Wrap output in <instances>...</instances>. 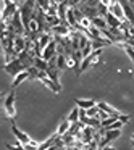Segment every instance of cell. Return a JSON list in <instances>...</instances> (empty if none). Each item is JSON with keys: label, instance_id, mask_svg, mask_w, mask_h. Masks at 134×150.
<instances>
[{"label": "cell", "instance_id": "7", "mask_svg": "<svg viewBox=\"0 0 134 150\" xmlns=\"http://www.w3.org/2000/svg\"><path fill=\"white\" fill-rule=\"evenodd\" d=\"M108 13H111L113 16H116L120 21H124V11H123V7H121L120 2H110L108 5Z\"/></svg>", "mask_w": 134, "mask_h": 150}, {"label": "cell", "instance_id": "12", "mask_svg": "<svg viewBox=\"0 0 134 150\" xmlns=\"http://www.w3.org/2000/svg\"><path fill=\"white\" fill-rule=\"evenodd\" d=\"M105 21H107L108 28H111V29H120V28H121V24H123V21H120L116 16H113L111 13H108V15H107Z\"/></svg>", "mask_w": 134, "mask_h": 150}, {"label": "cell", "instance_id": "25", "mask_svg": "<svg viewBox=\"0 0 134 150\" xmlns=\"http://www.w3.org/2000/svg\"><path fill=\"white\" fill-rule=\"evenodd\" d=\"M5 147H7L8 150H26L24 149V145L21 142H16V145H11V144H5Z\"/></svg>", "mask_w": 134, "mask_h": 150}, {"label": "cell", "instance_id": "10", "mask_svg": "<svg viewBox=\"0 0 134 150\" xmlns=\"http://www.w3.org/2000/svg\"><path fill=\"white\" fill-rule=\"evenodd\" d=\"M95 105H97V102L92 98H76V107H79L81 110H89Z\"/></svg>", "mask_w": 134, "mask_h": 150}, {"label": "cell", "instance_id": "27", "mask_svg": "<svg viewBox=\"0 0 134 150\" xmlns=\"http://www.w3.org/2000/svg\"><path fill=\"white\" fill-rule=\"evenodd\" d=\"M99 110H100V108H99ZM97 118H99L100 121H105V120H108V118H110V115H108L107 111H102V110H100V111H99V116H97Z\"/></svg>", "mask_w": 134, "mask_h": 150}, {"label": "cell", "instance_id": "28", "mask_svg": "<svg viewBox=\"0 0 134 150\" xmlns=\"http://www.w3.org/2000/svg\"><path fill=\"white\" fill-rule=\"evenodd\" d=\"M131 142H133V145H134V134L131 136Z\"/></svg>", "mask_w": 134, "mask_h": 150}, {"label": "cell", "instance_id": "16", "mask_svg": "<svg viewBox=\"0 0 134 150\" xmlns=\"http://www.w3.org/2000/svg\"><path fill=\"white\" fill-rule=\"evenodd\" d=\"M52 40H53L52 34H42V36L39 37V47H40V50L44 52V49H45V47L52 42Z\"/></svg>", "mask_w": 134, "mask_h": 150}, {"label": "cell", "instance_id": "23", "mask_svg": "<svg viewBox=\"0 0 134 150\" xmlns=\"http://www.w3.org/2000/svg\"><path fill=\"white\" fill-rule=\"evenodd\" d=\"M121 47H123V49H124V52H126V55H128V57H129V58H131V62L134 63V49H133V47H129V45H128V44H123V45H121Z\"/></svg>", "mask_w": 134, "mask_h": 150}, {"label": "cell", "instance_id": "13", "mask_svg": "<svg viewBox=\"0 0 134 150\" xmlns=\"http://www.w3.org/2000/svg\"><path fill=\"white\" fill-rule=\"evenodd\" d=\"M97 107L100 108L102 111H107L110 116H115V115H120L121 111H118L116 108H113L111 105H108V103H105V102H97Z\"/></svg>", "mask_w": 134, "mask_h": 150}, {"label": "cell", "instance_id": "5", "mask_svg": "<svg viewBox=\"0 0 134 150\" xmlns=\"http://www.w3.org/2000/svg\"><path fill=\"white\" fill-rule=\"evenodd\" d=\"M120 4L124 11V20L131 26H134V2H131V0H120Z\"/></svg>", "mask_w": 134, "mask_h": 150}, {"label": "cell", "instance_id": "14", "mask_svg": "<svg viewBox=\"0 0 134 150\" xmlns=\"http://www.w3.org/2000/svg\"><path fill=\"white\" fill-rule=\"evenodd\" d=\"M26 79H29V73L28 71H23V73H20V74L16 76V78H13V82H11V89H16L18 86L21 84V82H24Z\"/></svg>", "mask_w": 134, "mask_h": 150}, {"label": "cell", "instance_id": "22", "mask_svg": "<svg viewBox=\"0 0 134 150\" xmlns=\"http://www.w3.org/2000/svg\"><path fill=\"white\" fill-rule=\"evenodd\" d=\"M99 107L95 105V107H92V108H89V110H86V115H87V118H97L99 116Z\"/></svg>", "mask_w": 134, "mask_h": 150}, {"label": "cell", "instance_id": "9", "mask_svg": "<svg viewBox=\"0 0 134 150\" xmlns=\"http://www.w3.org/2000/svg\"><path fill=\"white\" fill-rule=\"evenodd\" d=\"M45 73H47V76H49V78L52 79L57 86H60V74H62V71H60L57 66H49V69H47ZM60 87H62V86H60Z\"/></svg>", "mask_w": 134, "mask_h": 150}, {"label": "cell", "instance_id": "18", "mask_svg": "<svg viewBox=\"0 0 134 150\" xmlns=\"http://www.w3.org/2000/svg\"><path fill=\"white\" fill-rule=\"evenodd\" d=\"M69 126H71V123H69V121H68V120H66V118H65V120H63L62 123H60L58 129H57V134H58L60 137H62V136H65V134H66V132H68V131H69Z\"/></svg>", "mask_w": 134, "mask_h": 150}, {"label": "cell", "instance_id": "15", "mask_svg": "<svg viewBox=\"0 0 134 150\" xmlns=\"http://www.w3.org/2000/svg\"><path fill=\"white\" fill-rule=\"evenodd\" d=\"M108 5H110V0H105V2H99L97 4V11L100 18H107L108 15Z\"/></svg>", "mask_w": 134, "mask_h": 150}, {"label": "cell", "instance_id": "17", "mask_svg": "<svg viewBox=\"0 0 134 150\" xmlns=\"http://www.w3.org/2000/svg\"><path fill=\"white\" fill-rule=\"evenodd\" d=\"M92 26H95L97 29H100V31L108 29V24H107V21H105V18H100V16H97V18L92 20Z\"/></svg>", "mask_w": 134, "mask_h": 150}, {"label": "cell", "instance_id": "8", "mask_svg": "<svg viewBox=\"0 0 134 150\" xmlns=\"http://www.w3.org/2000/svg\"><path fill=\"white\" fill-rule=\"evenodd\" d=\"M57 55H58V53H57V40L53 39L52 42H50L49 45L45 47V49H44V52H42V58L45 60V62H50V60L55 58Z\"/></svg>", "mask_w": 134, "mask_h": 150}, {"label": "cell", "instance_id": "19", "mask_svg": "<svg viewBox=\"0 0 134 150\" xmlns=\"http://www.w3.org/2000/svg\"><path fill=\"white\" fill-rule=\"evenodd\" d=\"M34 68H37L39 71H47L49 69V62H45L44 58H36L34 60Z\"/></svg>", "mask_w": 134, "mask_h": 150}, {"label": "cell", "instance_id": "21", "mask_svg": "<svg viewBox=\"0 0 134 150\" xmlns=\"http://www.w3.org/2000/svg\"><path fill=\"white\" fill-rule=\"evenodd\" d=\"M57 68L60 71H65L68 68V63H66V57L65 55H57Z\"/></svg>", "mask_w": 134, "mask_h": 150}, {"label": "cell", "instance_id": "20", "mask_svg": "<svg viewBox=\"0 0 134 150\" xmlns=\"http://www.w3.org/2000/svg\"><path fill=\"white\" fill-rule=\"evenodd\" d=\"M79 111H81V108H79V107H74V108L71 110V113L68 115V118H66V120H68L71 124H73V123H78V121H79Z\"/></svg>", "mask_w": 134, "mask_h": 150}, {"label": "cell", "instance_id": "11", "mask_svg": "<svg viewBox=\"0 0 134 150\" xmlns=\"http://www.w3.org/2000/svg\"><path fill=\"white\" fill-rule=\"evenodd\" d=\"M24 49H26V36H20L18 34L15 37V52L20 55L21 52H24Z\"/></svg>", "mask_w": 134, "mask_h": 150}, {"label": "cell", "instance_id": "6", "mask_svg": "<svg viewBox=\"0 0 134 150\" xmlns=\"http://www.w3.org/2000/svg\"><path fill=\"white\" fill-rule=\"evenodd\" d=\"M121 134V129H113V131H105V134L102 136L100 142H99V149H104V147H107L108 144L111 142V140H115L116 137H120Z\"/></svg>", "mask_w": 134, "mask_h": 150}, {"label": "cell", "instance_id": "1", "mask_svg": "<svg viewBox=\"0 0 134 150\" xmlns=\"http://www.w3.org/2000/svg\"><path fill=\"white\" fill-rule=\"evenodd\" d=\"M2 5H4V8H2V21H8V20L13 18V15L16 13L18 10H20V5L21 4L5 0V2H2Z\"/></svg>", "mask_w": 134, "mask_h": 150}, {"label": "cell", "instance_id": "2", "mask_svg": "<svg viewBox=\"0 0 134 150\" xmlns=\"http://www.w3.org/2000/svg\"><path fill=\"white\" fill-rule=\"evenodd\" d=\"M15 98H16V95H15V91L11 89V91L7 94L5 100H4L5 113H7V116L10 118V120H15V116H16V108H15Z\"/></svg>", "mask_w": 134, "mask_h": 150}, {"label": "cell", "instance_id": "24", "mask_svg": "<svg viewBox=\"0 0 134 150\" xmlns=\"http://www.w3.org/2000/svg\"><path fill=\"white\" fill-rule=\"evenodd\" d=\"M123 126H124V123H123V121H115L113 124H110V126L104 127V129H105V131H113V129H121Z\"/></svg>", "mask_w": 134, "mask_h": 150}, {"label": "cell", "instance_id": "3", "mask_svg": "<svg viewBox=\"0 0 134 150\" xmlns=\"http://www.w3.org/2000/svg\"><path fill=\"white\" fill-rule=\"evenodd\" d=\"M4 69L8 73V74H11L13 78H16L20 73H23V71H28V68L21 63V60L20 58H15L13 62H10V63H7V65H4Z\"/></svg>", "mask_w": 134, "mask_h": 150}, {"label": "cell", "instance_id": "4", "mask_svg": "<svg viewBox=\"0 0 134 150\" xmlns=\"http://www.w3.org/2000/svg\"><path fill=\"white\" fill-rule=\"evenodd\" d=\"M10 123H11V132H13V136L16 137V140L18 142H21L23 145H28V144H33V139H31L29 136H28L24 131H21L20 127L15 124V120H10Z\"/></svg>", "mask_w": 134, "mask_h": 150}, {"label": "cell", "instance_id": "26", "mask_svg": "<svg viewBox=\"0 0 134 150\" xmlns=\"http://www.w3.org/2000/svg\"><path fill=\"white\" fill-rule=\"evenodd\" d=\"M28 73H29V79H37V74H39V69L34 68V66H31L29 69H28Z\"/></svg>", "mask_w": 134, "mask_h": 150}]
</instances>
